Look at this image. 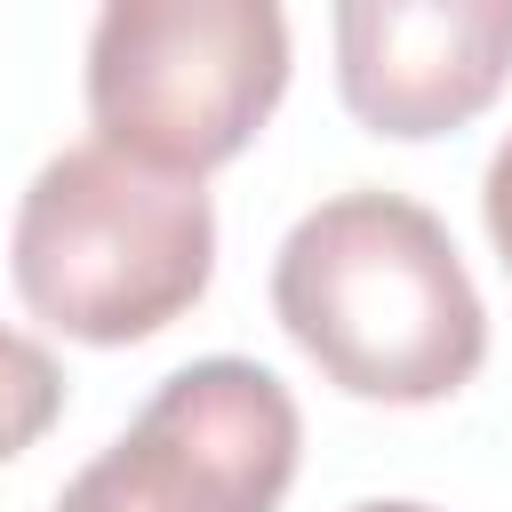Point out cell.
<instances>
[{
    "label": "cell",
    "instance_id": "6da1fadb",
    "mask_svg": "<svg viewBox=\"0 0 512 512\" xmlns=\"http://www.w3.org/2000/svg\"><path fill=\"white\" fill-rule=\"evenodd\" d=\"M272 320L352 400L432 408L488 360V304L448 224L384 184L304 208L272 256Z\"/></svg>",
    "mask_w": 512,
    "mask_h": 512
},
{
    "label": "cell",
    "instance_id": "7a4b0ae2",
    "mask_svg": "<svg viewBox=\"0 0 512 512\" xmlns=\"http://www.w3.org/2000/svg\"><path fill=\"white\" fill-rule=\"evenodd\" d=\"M8 280L24 312L72 344H144L216 280V200L120 152L64 144L16 200Z\"/></svg>",
    "mask_w": 512,
    "mask_h": 512
},
{
    "label": "cell",
    "instance_id": "3957f363",
    "mask_svg": "<svg viewBox=\"0 0 512 512\" xmlns=\"http://www.w3.org/2000/svg\"><path fill=\"white\" fill-rule=\"evenodd\" d=\"M80 88L104 152L200 184L288 96V16L272 0H112Z\"/></svg>",
    "mask_w": 512,
    "mask_h": 512
},
{
    "label": "cell",
    "instance_id": "277c9868",
    "mask_svg": "<svg viewBox=\"0 0 512 512\" xmlns=\"http://www.w3.org/2000/svg\"><path fill=\"white\" fill-rule=\"evenodd\" d=\"M304 456V416L264 360L208 352L160 376L136 424L96 448L56 512H280Z\"/></svg>",
    "mask_w": 512,
    "mask_h": 512
},
{
    "label": "cell",
    "instance_id": "5b68a950",
    "mask_svg": "<svg viewBox=\"0 0 512 512\" xmlns=\"http://www.w3.org/2000/svg\"><path fill=\"white\" fill-rule=\"evenodd\" d=\"M512 80V0H344L336 96L368 136L424 144L472 128Z\"/></svg>",
    "mask_w": 512,
    "mask_h": 512
},
{
    "label": "cell",
    "instance_id": "8992f818",
    "mask_svg": "<svg viewBox=\"0 0 512 512\" xmlns=\"http://www.w3.org/2000/svg\"><path fill=\"white\" fill-rule=\"evenodd\" d=\"M64 416V368L40 336L0 328V464H16L24 448L48 440V424Z\"/></svg>",
    "mask_w": 512,
    "mask_h": 512
},
{
    "label": "cell",
    "instance_id": "52a82bcc",
    "mask_svg": "<svg viewBox=\"0 0 512 512\" xmlns=\"http://www.w3.org/2000/svg\"><path fill=\"white\" fill-rule=\"evenodd\" d=\"M480 224H488L496 264L512 272V128H504V144L488 152V176H480Z\"/></svg>",
    "mask_w": 512,
    "mask_h": 512
},
{
    "label": "cell",
    "instance_id": "ba28073f",
    "mask_svg": "<svg viewBox=\"0 0 512 512\" xmlns=\"http://www.w3.org/2000/svg\"><path fill=\"white\" fill-rule=\"evenodd\" d=\"M344 512H432V504H408V496H368V504H344Z\"/></svg>",
    "mask_w": 512,
    "mask_h": 512
}]
</instances>
